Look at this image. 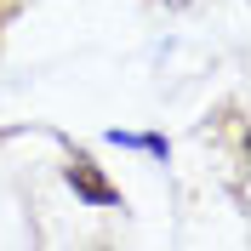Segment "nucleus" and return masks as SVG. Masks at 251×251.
<instances>
[{
	"label": "nucleus",
	"mask_w": 251,
	"mask_h": 251,
	"mask_svg": "<svg viewBox=\"0 0 251 251\" xmlns=\"http://www.w3.org/2000/svg\"><path fill=\"white\" fill-rule=\"evenodd\" d=\"M69 188H75L86 205H120V188H114L109 177L97 172L86 154H75V160H69Z\"/></svg>",
	"instance_id": "f257e3e1"
}]
</instances>
